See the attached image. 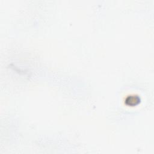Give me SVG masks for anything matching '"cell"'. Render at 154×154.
I'll return each mask as SVG.
<instances>
[{
    "label": "cell",
    "mask_w": 154,
    "mask_h": 154,
    "mask_svg": "<svg viewBox=\"0 0 154 154\" xmlns=\"http://www.w3.org/2000/svg\"><path fill=\"white\" fill-rule=\"evenodd\" d=\"M125 102L127 105L135 106L140 102V97L138 95H129L126 97Z\"/></svg>",
    "instance_id": "obj_1"
}]
</instances>
